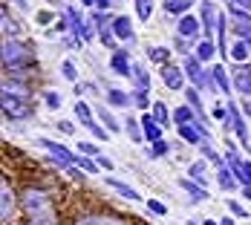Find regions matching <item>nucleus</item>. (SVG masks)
Listing matches in <instances>:
<instances>
[{
	"mask_svg": "<svg viewBox=\"0 0 251 225\" xmlns=\"http://www.w3.org/2000/svg\"><path fill=\"white\" fill-rule=\"evenodd\" d=\"M32 61V50L21 44L18 38L15 41H3V67L6 70H18V67H24Z\"/></svg>",
	"mask_w": 251,
	"mask_h": 225,
	"instance_id": "1",
	"label": "nucleus"
},
{
	"mask_svg": "<svg viewBox=\"0 0 251 225\" xmlns=\"http://www.w3.org/2000/svg\"><path fill=\"white\" fill-rule=\"evenodd\" d=\"M24 208L35 217V220H47V214H50V200H47L41 191H26L24 194Z\"/></svg>",
	"mask_w": 251,
	"mask_h": 225,
	"instance_id": "2",
	"label": "nucleus"
},
{
	"mask_svg": "<svg viewBox=\"0 0 251 225\" xmlns=\"http://www.w3.org/2000/svg\"><path fill=\"white\" fill-rule=\"evenodd\" d=\"M3 113L12 116V119H24V116H29L32 110H29V104H26L21 96H15V93H3Z\"/></svg>",
	"mask_w": 251,
	"mask_h": 225,
	"instance_id": "3",
	"label": "nucleus"
},
{
	"mask_svg": "<svg viewBox=\"0 0 251 225\" xmlns=\"http://www.w3.org/2000/svg\"><path fill=\"white\" fill-rule=\"evenodd\" d=\"M231 15L237 18V35H240V41H246L251 47V15L246 9H240V6H234L231 3Z\"/></svg>",
	"mask_w": 251,
	"mask_h": 225,
	"instance_id": "4",
	"label": "nucleus"
},
{
	"mask_svg": "<svg viewBox=\"0 0 251 225\" xmlns=\"http://www.w3.org/2000/svg\"><path fill=\"white\" fill-rule=\"evenodd\" d=\"M75 116L81 119V125L87 127V130H90L96 139H104V142H107V133H104V130H101L96 122H93V113H90V107H87L84 101H78V104H75Z\"/></svg>",
	"mask_w": 251,
	"mask_h": 225,
	"instance_id": "5",
	"label": "nucleus"
},
{
	"mask_svg": "<svg viewBox=\"0 0 251 225\" xmlns=\"http://www.w3.org/2000/svg\"><path fill=\"white\" fill-rule=\"evenodd\" d=\"M44 148H47V150L52 153V156H55V162H61V165H67V168H70L73 162L78 165V156H75V153H70L67 148L55 145V142H50V139H44Z\"/></svg>",
	"mask_w": 251,
	"mask_h": 225,
	"instance_id": "6",
	"label": "nucleus"
},
{
	"mask_svg": "<svg viewBox=\"0 0 251 225\" xmlns=\"http://www.w3.org/2000/svg\"><path fill=\"white\" fill-rule=\"evenodd\" d=\"M12 211H15V194H12L9 185L3 182V188H0V217H3V223L12 220Z\"/></svg>",
	"mask_w": 251,
	"mask_h": 225,
	"instance_id": "7",
	"label": "nucleus"
},
{
	"mask_svg": "<svg viewBox=\"0 0 251 225\" xmlns=\"http://www.w3.org/2000/svg\"><path fill=\"white\" fill-rule=\"evenodd\" d=\"M234 84H237V90H240L243 96H249L251 99V64L240 67V70L234 73Z\"/></svg>",
	"mask_w": 251,
	"mask_h": 225,
	"instance_id": "8",
	"label": "nucleus"
},
{
	"mask_svg": "<svg viewBox=\"0 0 251 225\" xmlns=\"http://www.w3.org/2000/svg\"><path fill=\"white\" fill-rule=\"evenodd\" d=\"M179 136H182L185 142H191V145H202L205 130H202L200 125H182V127H179Z\"/></svg>",
	"mask_w": 251,
	"mask_h": 225,
	"instance_id": "9",
	"label": "nucleus"
},
{
	"mask_svg": "<svg viewBox=\"0 0 251 225\" xmlns=\"http://www.w3.org/2000/svg\"><path fill=\"white\" fill-rule=\"evenodd\" d=\"M200 58H188V64H185V70H188V75H191V81L197 84V87H205V81H208V75L200 70Z\"/></svg>",
	"mask_w": 251,
	"mask_h": 225,
	"instance_id": "10",
	"label": "nucleus"
},
{
	"mask_svg": "<svg viewBox=\"0 0 251 225\" xmlns=\"http://www.w3.org/2000/svg\"><path fill=\"white\" fill-rule=\"evenodd\" d=\"M200 32V21H197V15H185L182 21H179V35L182 38H194Z\"/></svg>",
	"mask_w": 251,
	"mask_h": 225,
	"instance_id": "11",
	"label": "nucleus"
},
{
	"mask_svg": "<svg viewBox=\"0 0 251 225\" xmlns=\"http://www.w3.org/2000/svg\"><path fill=\"white\" fill-rule=\"evenodd\" d=\"M142 127H145V139L148 142H153V145L162 142V130H159V125L153 122L151 116H142Z\"/></svg>",
	"mask_w": 251,
	"mask_h": 225,
	"instance_id": "12",
	"label": "nucleus"
},
{
	"mask_svg": "<svg viewBox=\"0 0 251 225\" xmlns=\"http://www.w3.org/2000/svg\"><path fill=\"white\" fill-rule=\"evenodd\" d=\"M113 35L122 38V41H130V38H133V24H130L127 18H116V21H113Z\"/></svg>",
	"mask_w": 251,
	"mask_h": 225,
	"instance_id": "13",
	"label": "nucleus"
},
{
	"mask_svg": "<svg viewBox=\"0 0 251 225\" xmlns=\"http://www.w3.org/2000/svg\"><path fill=\"white\" fill-rule=\"evenodd\" d=\"M162 78H165V84H168L171 90H179V87H182V70H179V67H171V64H168V67L162 70Z\"/></svg>",
	"mask_w": 251,
	"mask_h": 225,
	"instance_id": "14",
	"label": "nucleus"
},
{
	"mask_svg": "<svg viewBox=\"0 0 251 225\" xmlns=\"http://www.w3.org/2000/svg\"><path fill=\"white\" fill-rule=\"evenodd\" d=\"M113 70L119 75H130L133 73V67H130V55L127 52H116L113 55Z\"/></svg>",
	"mask_w": 251,
	"mask_h": 225,
	"instance_id": "15",
	"label": "nucleus"
},
{
	"mask_svg": "<svg viewBox=\"0 0 251 225\" xmlns=\"http://www.w3.org/2000/svg\"><path fill=\"white\" fill-rule=\"evenodd\" d=\"M228 107H231L228 113H231V119H234V133H237V139L246 145V142H249V136H246V125H243V119H240V110H237L234 104H228Z\"/></svg>",
	"mask_w": 251,
	"mask_h": 225,
	"instance_id": "16",
	"label": "nucleus"
},
{
	"mask_svg": "<svg viewBox=\"0 0 251 225\" xmlns=\"http://www.w3.org/2000/svg\"><path fill=\"white\" fill-rule=\"evenodd\" d=\"M104 182H107L110 188H116V191H119V194H122L125 200H139V194H136L133 188H127L125 182H119V179H113V176H104Z\"/></svg>",
	"mask_w": 251,
	"mask_h": 225,
	"instance_id": "17",
	"label": "nucleus"
},
{
	"mask_svg": "<svg viewBox=\"0 0 251 225\" xmlns=\"http://www.w3.org/2000/svg\"><path fill=\"white\" fill-rule=\"evenodd\" d=\"M217 9H214V3H202V21H205V29H208V35H211V26H217Z\"/></svg>",
	"mask_w": 251,
	"mask_h": 225,
	"instance_id": "18",
	"label": "nucleus"
},
{
	"mask_svg": "<svg viewBox=\"0 0 251 225\" xmlns=\"http://www.w3.org/2000/svg\"><path fill=\"white\" fill-rule=\"evenodd\" d=\"M3 35H6V41H15L12 35H21V26L9 18V12H6V9H3Z\"/></svg>",
	"mask_w": 251,
	"mask_h": 225,
	"instance_id": "19",
	"label": "nucleus"
},
{
	"mask_svg": "<svg viewBox=\"0 0 251 225\" xmlns=\"http://www.w3.org/2000/svg\"><path fill=\"white\" fill-rule=\"evenodd\" d=\"M107 101H110L113 107H127V104L133 101V96H127L122 90H110V93H107Z\"/></svg>",
	"mask_w": 251,
	"mask_h": 225,
	"instance_id": "20",
	"label": "nucleus"
},
{
	"mask_svg": "<svg viewBox=\"0 0 251 225\" xmlns=\"http://www.w3.org/2000/svg\"><path fill=\"white\" fill-rule=\"evenodd\" d=\"M75 225H125V223L113 220V217H87V220H78Z\"/></svg>",
	"mask_w": 251,
	"mask_h": 225,
	"instance_id": "21",
	"label": "nucleus"
},
{
	"mask_svg": "<svg viewBox=\"0 0 251 225\" xmlns=\"http://www.w3.org/2000/svg\"><path fill=\"white\" fill-rule=\"evenodd\" d=\"M249 52H251V47L246 41H237V44L231 47V58H234V61H249Z\"/></svg>",
	"mask_w": 251,
	"mask_h": 225,
	"instance_id": "22",
	"label": "nucleus"
},
{
	"mask_svg": "<svg viewBox=\"0 0 251 225\" xmlns=\"http://www.w3.org/2000/svg\"><path fill=\"white\" fill-rule=\"evenodd\" d=\"M182 188H185V191H188V194H191L197 202H200V200H208V191H205V188H197L191 179H182Z\"/></svg>",
	"mask_w": 251,
	"mask_h": 225,
	"instance_id": "23",
	"label": "nucleus"
},
{
	"mask_svg": "<svg viewBox=\"0 0 251 225\" xmlns=\"http://www.w3.org/2000/svg\"><path fill=\"white\" fill-rule=\"evenodd\" d=\"M174 119L179 122V127L182 125H191V119H194V107H179L174 113Z\"/></svg>",
	"mask_w": 251,
	"mask_h": 225,
	"instance_id": "24",
	"label": "nucleus"
},
{
	"mask_svg": "<svg viewBox=\"0 0 251 225\" xmlns=\"http://www.w3.org/2000/svg\"><path fill=\"white\" fill-rule=\"evenodd\" d=\"M191 6V0H165V9L171 12V15H179V12H185Z\"/></svg>",
	"mask_w": 251,
	"mask_h": 225,
	"instance_id": "25",
	"label": "nucleus"
},
{
	"mask_svg": "<svg viewBox=\"0 0 251 225\" xmlns=\"http://www.w3.org/2000/svg\"><path fill=\"white\" fill-rule=\"evenodd\" d=\"M197 58H200V61H211V58H214V44H211V41H202L200 47H197Z\"/></svg>",
	"mask_w": 251,
	"mask_h": 225,
	"instance_id": "26",
	"label": "nucleus"
},
{
	"mask_svg": "<svg viewBox=\"0 0 251 225\" xmlns=\"http://www.w3.org/2000/svg\"><path fill=\"white\" fill-rule=\"evenodd\" d=\"M136 9H139V18L148 21L153 15V0H136Z\"/></svg>",
	"mask_w": 251,
	"mask_h": 225,
	"instance_id": "27",
	"label": "nucleus"
},
{
	"mask_svg": "<svg viewBox=\"0 0 251 225\" xmlns=\"http://www.w3.org/2000/svg\"><path fill=\"white\" fill-rule=\"evenodd\" d=\"M220 185H223L226 191H234V185H237V182L231 179V174H228V168H226V165H220Z\"/></svg>",
	"mask_w": 251,
	"mask_h": 225,
	"instance_id": "28",
	"label": "nucleus"
},
{
	"mask_svg": "<svg viewBox=\"0 0 251 225\" xmlns=\"http://www.w3.org/2000/svg\"><path fill=\"white\" fill-rule=\"evenodd\" d=\"M99 116H101V122H104L107 127H110V130H119V122L113 119V113H110L107 107H99Z\"/></svg>",
	"mask_w": 251,
	"mask_h": 225,
	"instance_id": "29",
	"label": "nucleus"
},
{
	"mask_svg": "<svg viewBox=\"0 0 251 225\" xmlns=\"http://www.w3.org/2000/svg\"><path fill=\"white\" fill-rule=\"evenodd\" d=\"M214 81H217V87H220V90H223V93H228V78H226V73H223V67H217V70H214Z\"/></svg>",
	"mask_w": 251,
	"mask_h": 225,
	"instance_id": "30",
	"label": "nucleus"
},
{
	"mask_svg": "<svg viewBox=\"0 0 251 225\" xmlns=\"http://www.w3.org/2000/svg\"><path fill=\"white\" fill-rule=\"evenodd\" d=\"M191 176H194L200 185H205V165H202V162H194V165H191Z\"/></svg>",
	"mask_w": 251,
	"mask_h": 225,
	"instance_id": "31",
	"label": "nucleus"
},
{
	"mask_svg": "<svg viewBox=\"0 0 251 225\" xmlns=\"http://www.w3.org/2000/svg\"><path fill=\"white\" fill-rule=\"evenodd\" d=\"M171 58V52L165 50V47H156V50H151V61H168Z\"/></svg>",
	"mask_w": 251,
	"mask_h": 225,
	"instance_id": "32",
	"label": "nucleus"
},
{
	"mask_svg": "<svg viewBox=\"0 0 251 225\" xmlns=\"http://www.w3.org/2000/svg\"><path fill=\"white\" fill-rule=\"evenodd\" d=\"M165 153H168V145H165V142H156L151 148V159H159V156H165Z\"/></svg>",
	"mask_w": 251,
	"mask_h": 225,
	"instance_id": "33",
	"label": "nucleus"
},
{
	"mask_svg": "<svg viewBox=\"0 0 251 225\" xmlns=\"http://www.w3.org/2000/svg\"><path fill=\"white\" fill-rule=\"evenodd\" d=\"M188 101L194 104V110H197V113H202V104H200V93H197V90H188Z\"/></svg>",
	"mask_w": 251,
	"mask_h": 225,
	"instance_id": "34",
	"label": "nucleus"
},
{
	"mask_svg": "<svg viewBox=\"0 0 251 225\" xmlns=\"http://www.w3.org/2000/svg\"><path fill=\"white\" fill-rule=\"evenodd\" d=\"M240 182H243V188L251 185V162H243V179Z\"/></svg>",
	"mask_w": 251,
	"mask_h": 225,
	"instance_id": "35",
	"label": "nucleus"
},
{
	"mask_svg": "<svg viewBox=\"0 0 251 225\" xmlns=\"http://www.w3.org/2000/svg\"><path fill=\"white\" fill-rule=\"evenodd\" d=\"M78 165H81V168H84L87 174H96V165H93V162H90L87 156H78Z\"/></svg>",
	"mask_w": 251,
	"mask_h": 225,
	"instance_id": "36",
	"label": "nucleus"
},
{
	"mask_svg": "<svg viewBox=\"0 0 251 225\" xmlns=\"http://www.w3.org/2000/svg\"><path fill=\"white\" fill-rule=\"evenodd\" d=\"M78 150H81V153H87V156H99L96 145H90V142H81V145H78Z\"/></svg>",
	"mask_w": 251,
	"mask_h": 225,
	"instance_id": "37",
	"label": "nucleus"
},
{
	"mask_svg": "<svg viewBox=\"0 0 251 225\" xmlns=\"http://www.w3.org/2000/svg\"><path fill=\"white\" fill-rule=\"evenodd\" d=\"M44 99H47V104H50V107H55V110L61 107V96H58V93H47Z\"/></svg>",
	"mask_w": 251,
	"mask_h": 225,
	"instance_id": "38",
	"label": "nucleus"
},
{
	"mask_svg": "<svg viewBox=\"0 0 251 225\" xmlns=\"http://www.w3.org/2000/svg\"><path fill=\"white\" fill-rule=\"evenodd\" d=\"M148 208H151L153 214H165V211H168V208H165L162 202H156V200H148Z\"/></svg>",
	"mask_w": 251,
	"mask_h": 225,
	"instance_id": "39",
	"label": "nucleus"
},
{
	"mask_svg": "<svg viewBox=\"0 0 251 225\" xmlns=\"http://www.w3.org/2000/svg\"><path fill=\"white\" fill-rule=\"evenodd\" d=\"M136 122H133V119H127V130H130V136H133V139H136V142H139V139H142V133H139V130H136Z\"/></svg>",
	"mask_w": 251,
	"mask_h": 225,
	"instance_id": "40",
	"label": "nucleus"
},
{
	"mask_svg": "<svg viewBox=\"0 0 251 225\" xmlns=\"http://www.w3.org/2000/svg\"><path fill=\"white\" fill-rule=\"evenodd\" d=\"M156 119L159 122H168V107L165 104H156Z\"/></svg>",
	"mask_w": 251,
	"mask_h": 225,
	"instance_id": "41",
	"label": "nucleus"
},
{
	"mask_svg": "<svg viewBox=\"0 0 251 225\" xmlns=\"http://www.w3.org/2000/svg\"><path fill=\"white\" fill-rule=\"evenodd\" d=\"M133 101H136L139 107H148V96H145V90H139V93L133 96Z\"/></svg>",
	"mask_w": 251,
	"mask_h": 225,
	"instance_id": "42",
	"label": "nucleus"
},
{
	"mask_svg": "<svg viewBox=\"0 0 251 225\" xmlns=\"http://www.w3.org/2000/svg\"><path fill=\"white\" fill-rule=\"evenodd\" d=\"M228 208H231V214H237V217H246V208H243V205H237V202H228Z\"/></svg>",
	"mask_w": 251,
	"mask_h": 225,
	"instance_id": "43",
	"label": "nucleus"
},
{
	"mask_svg": "<svg viewBox=\"0 0 251 225\" xmlns=\"http://www.w3.org/2000/svg\"><path fill=\"white\" fill-rule=\"evenodd\" d=\"M64 75H67V78H70V81H75V67H73V64H70V61H67V64H64Z\"/></svg>",
	"mask_w": 251,
	"mask_h": 225,
	"instance_id": "44",
	"label": "nucleus"
},
{
	"mask_svg": "<svg viewBox=\"0 0 251 225\" xmlns=\"http://www.w3.org/2000/svg\"><path fill=\"white\" fill-rule=\"evenodd\" d=\"M234 6H240V9H246V12H251V0H231Z\"/></svg>",
	"mask_w": 251,
	"mask_h": 225,
	"instance_id": "45",
	"label": "nucleus"
},
{
	"mask_svg": "<svg viewBox=\"0 0 251 225\" xmlns=\"http://www.w3.org/2000/svg\"><path fill=\"white\" fill-rule=\"evenodd\" d=\"M38 21H41V24H50L52 15H50V12H38Z\"/></svg>",
	"mask_w": 251,
	"mask_h": 225,
	"instance_id": "46",
	"label": "nucleus"
},
{
	"mask_svg": "<svg viewBox=\"0 0 251 225\" xmlns=\"http://www.w3.org/2000/svg\"><path fill=\"white\" fill-rule=\"evenodd\" d=\"M99 165L104 168V171H110V168H113V162H110V159H104V156H99Z\"/></svg>",
	"mask_w": 251,
	"mask_h": 225,
	"instance_id": "47",
	"label": "nucleus"
},
{
	"mask_svg": "<svg viewBox=\"0 0 251 225\" xmlns=\"http://www.w3.org/2000/svg\"><path fill=\"white\" fill-rule=\"evenodd\" d=\"M61 130H64V133H75V130H73V125H70V122H61Z\"/></svg>",
	"mask_w": 251,
	"mask_h": 225,
	"instance_id": "48",
	"label": "nucleus"
},
{
	"mask_svg": "<svg viewBox=\"0 0 251 225\" xmlns=\"http://www.w3.org/2000/svg\"><path fill=\"white\" fill-rule=\"evenodd\" d=\"M26 225H52V220H32V223H26Z\"/></svg>",
	"mask_w": 251,
	"mask_h": 225,
	"instance_id": "49",
	"label": "nucleus"
},
{
	"mask_svg": "<svg viewBox=\"0 0 251 225\" xmlns=\"http://www.w3.org/2000/svg\"><path fill=\"white\" fill-rule=\"evenodd\" d=\"M96 6H99V9H107V6H110V0H96Z\"/></svg>",
	"mask_w": 251,
	"mask_h": 225,
	"instance_id": "50",
	"label": "nucleus"
},
{
	"mask_svg": "<svg viewBox=\"0 0 251 225\" xmlns=\"http://www.w3.org/2000/svg\"><path fill=\"white\" fill-rule=\"evenodd\" d=\"M243 110H246V113H249V116H251V99L246 101V104H243Z\"/></svg>",
	"mask_w": 251,
	"mask_h": 225,
	"instance_id": "51",
	"label": "nucleus"
},
{
	"mask_svg": "<svg viewBox=\"0 0 251 225\" xmlns=\"http://www.w3.org/2000/svg\"><path fill=\"white\" fill-rule=\"evenodd\" d=\"M243 194H246V197L251 200V185H246V188H243Z\"/></svg>",
	"mask_w": 251,
	"mask_h": 225,
	"instance_id": "52",
	"label": "nucleus"
},
{
	"mask_svg": "<svg viewBox=\"0 0 251 225\" xmlns=\"http://www.w3.org/2000/svg\"><path fill=\"white\" fill-rule=\"evenodd\" d=\"M15 3H18V6H21V9H26V0H15Z\"/></svg>",
	"mask_w": 251,
	"mask_h": 225,
	"instance_id": "53",
	"label": "nucleus"
},
{
	"mask_svg": "<svg viewBox=\"0 0 251 225\" xmlns=\"http://www.w3.org/2000/svg\"><path fill=\"white\" fill-rule=\"evenodd\" d=\"M81 3H84V6H93V3H96V0H81Z\"/></svg>",
	"mask_w": 251,
	"mask_h": 225,
	"instance_id": "54",
	"label": "nucleus"
},
{
	"mask_svg": "<svg viewBox=\"0 0 251 225\" xmlns=\"http://www.w3.org/2000/svg\"><path fill=\"white\" fill-rule=\"evenodd\" d=\"M220 225H234V223H231V220H220Z\"/></svg>",
	"mask_w": 251,
	"mask_h": 225,
	"instance_id": "55",
	"label": "nucleus"
}]
</instances>
